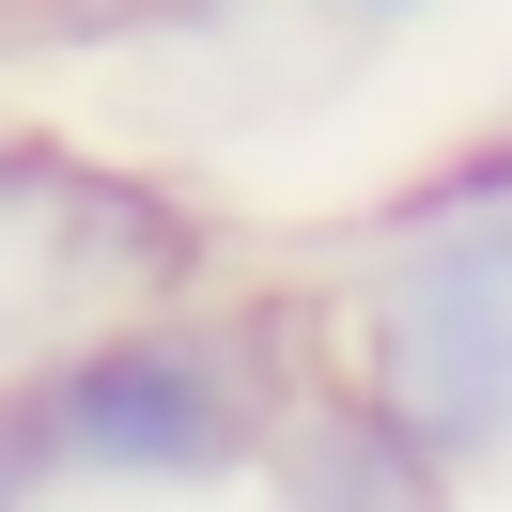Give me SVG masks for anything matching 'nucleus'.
Here are the masks:
<instances>
[{"instance_id": "7ed1b4c3", "label": "nucleus", "mask_w": 512, "mask_h": 512, "mask_svg": "<svg viewBox=\"0 0 512 512\" xmlns=\"http://www.w3.org/2000/svg\"><path fill=\"white\" fill-rule=\"evenodd\" d=\"M249 481H264V512H466V481H450L404 419H373L342 373H311L280 404V435H264Z\"/></svg>"}, {"instance_id": "39448f33", "label": "nucleus", "mask_w": 512, "mask_h": 512, "mask_svg": "<svg viewBox=\"0 0 512 512\" xmlns=\"http://www.w3.org/2000/svg\"><path fill=\"white\" fill-rule=\"evenodd\" d=\"M326 16H357V32H419V16H450V0H326Z\"/></svg>"}, {"instance_id": "f257e3e1", "label": "nucleus", "mask_w": 512, "mask_h": 512, "mask_svg": "<svg viewBox=\"0 0 512 512\" xmlns=\"http://www.w3.org/2000/svg\"><path fill=\"white\" fill-rule=\"evenodd\" d=\"M326 373L450 481H512V125L419 156L326 280Z\"/></svg>"}, {"instance_id": "f03ea898", "label": "nucleus", "mask_w": 512, "mask_h": 512, "mask_svg": "<svg viewBox=\"0 0 512 512\" xmlns=\"http://www.w3.org/2000/svg\"><path fill=\"white\" fill-rule=\"evenodd\" d=\"M311 373H326V295L187 280V295H140V311L47 342L16 388H32L63 497H233Z\"/></svg>"}, {"instance_id": "20e7f679", "label": "nucleus", "mask_w": 512, "mask_h": 512, "mask_svg": "<svg viewBox=\"0 0 512 512\" xmlns=\"http://www.w3.org/2000/svg\"><path fill=\"white\" fill-rule=\"evenodd\" d=\"M0 512H63V466H47L32 388H16V373H0Z\"/></svg>"}]
</instances>
